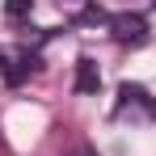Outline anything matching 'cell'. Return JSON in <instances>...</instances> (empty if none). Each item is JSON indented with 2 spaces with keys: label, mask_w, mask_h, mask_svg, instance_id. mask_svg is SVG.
Returning a JSON list of instances; mask_svg holds the SVG:
<instances>
[{
  "label": "cell",
  "mask_w": 156,
  "mask_h": 156,
  "mask_svg": "<svg viewBox=\"0 0 156 156\" xmlns=\"http://www.w3.org/2000/svg\"><path fill=\"white\" fill-rule=\"evenodd\" d=\"M97 84H101L97 63H93V59H80V63H76V89H80V93H97Z\"/></svg>",
  "instance_id": "obj_3"
},
{
  "label": "cell",
  "mask_w": 156,
  "mask_h": 156,
  "mask_svg": "<svg viewBox=\"0 0 156 156\" xmlns=\"http://www.w3.org/2000/svg\"><path fill=\"white\" fill-rule=\"evenodd\" d=\"M118 118H127V114H144V118H156V101L148 97V89H139V84H122L118 89V110H114Z\"/></svg>",
  "instance_id": "obj_1"
},
{
  "label": "cell",
  "mask_w": 156,
  "mask_h": 156,
  "mask_svg": "<svg viewBox=\"0 0 156 156\" xmlns=\"http://www.w3.org/2000/svg\"><path fill=\"white\" fill-rule=\"evenodd\" d=\"M72 156H97V152H89V148H76V152H72Z\"/></svg>",
  "instance_id": "obj_5"
},
{
  "label": "cell",
  "mask_w": 156,
  "mask_h": 156,
  "mask_svg": "<svg viewBox=\"0 0 156 156\" xmlns=\"http://www.w3.org/2000/svg\"><path fill=\"white\" fill-rule=\"evenodd\" d=\"M105 26H110V34H114L118 42H144V38H148V21H144V17H131V13L105 17Z\"/></svg>",
  "instance_id": "obj_2"
},
{
  "label": "cell",
  "mask_w": 156,
  "mask_h": 156,
  "mask_svg": "<svg viewBox=\"0 0 156 156\" xmlns=\"http://www.w3.org/2000/svg\"><path fill=\"white\" fill-rule=\"evenodd\" d=\"M30 4H34V0H9V17H21V13H30Z\"/></svg>",
  "instance_id": "obj_4"
}]
</instances>
